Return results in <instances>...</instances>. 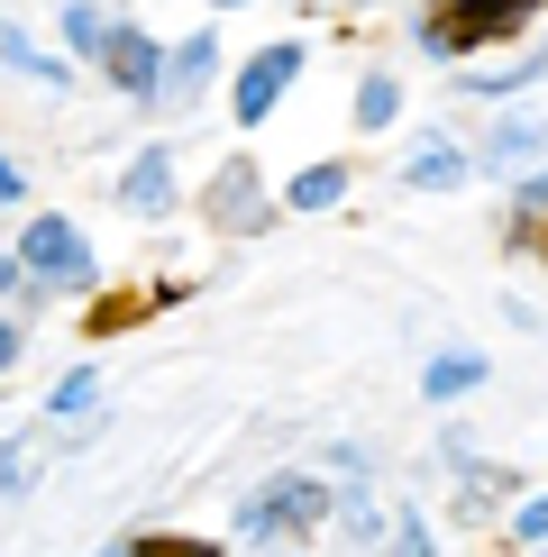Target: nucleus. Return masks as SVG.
Segmentation results:
<instances>
[{"label":"nucleus","instance_id":"0eeeda50","mask_svg":"<svg viewBox=\"0 0 548 557\" xmlns=\"http://www.w3.org/2000/svg\"><path fill=\"white\" fill-rule=\"evenodd\" d=\"M120 211H137V220H165V211H174V156H165V147H147V156L120 174Z\"/></svg>","mask_w":548,"mask_h":557},{"label":"nucleus","instance_id":"b1692460","mask_svg":"<svg viewBox=\"0 0 548 557\" xmlns=\"http://www.w3.org/2000/svg\"><path fill=\"white\" fill-rule=\"evenodd\" d=\"M110 557H128V548H110Z\"/></svg>","mask_w":548,"mask_h":557},{"label":"nucleus","instance_id":"20e7f679","mask_svg":"<svg viewBox=\"0 0 548 557\" xmlns=\"http://www.w3.org/2000/svg\"><path fill=\"white\" fill-rule=\"evenodd\" d=\"M211 64H220V37H183L165 55V74H155V110H192L201 83H211Z\"/></svg>","mask_w":548,"mask_h":557},{"label":"nucleus","instance_id":"39448f33","mask_svg":"<svg viewBox=\"0 0 548 557\" xmlns=\"http://www.w3.org/2000/svg\"><path fill=\"white\" fill-rule=\"evenodd\" d=\"M201 211H211V228H265V193H257V165H220L211 174V201H201Z\"/></svg>","mask_w":548,"mask_h":557},{"label":"nucleus","instance_id":"6e6552de","mask_svg":"<svg viewBox=\"0 0 548 557\" xmlns=\"http://www.w3.org/2000/svg\"><path fill=\"white\" fill-rule=\"evenodd\" d=\"M110 83L128 91V101H155V74H165V55H155V37H137V28H110Z\"/></svg>","mask_w":548,"mask_h":557},{"label":"nucleus","instance_id":"f257e3e1","mask_svg":"<svg viewBox=\"0 0 548 557\" xmlns=\"http://www.w3.org/2000/svg\"><path fill=\"white\" fill-rule=\"evenodd\" d=\"M18 284H46V293H91V257H83V228L74 220H55V211H37L28 220V238H18Z\"/></svg>","mask_w":548,"mask_h":557},{"label":"nucleus","instance_id":"4468645a","mask_svg":"<svg viewBox=\"0 0 548 557\" xmlns=\"http://www.w3.org/2000/svg\"><path fill=\"white\" fill-rule=\"evenodd\" d=\"M64 37H74L83 55H110V18L101 10H64Z\"/></svg>","mask_w":548,"mask_h":557},{"label":"nucleus","instance_id":"9b49d317","mask_svg":"<svg viewBox=\"0 0 548 557\" xmlns=\"http://www.w3.org/2000/svg\"><path fill=\"white\" fill-rule=\"evenodd\" d=\"M0 64H18V74H37V83H64V64H55V55H37L18 28H0Z\"/></svg>","mask_w":548,"mask_h":557},{"label":"nucleus","instance_id":"4be33fe9","mask_svg":"<svg viewBox=\"0 0 548 557\" xmlns=\"http://www.w3.org/2000/svg\"><path fill=\"white\" fill-rule=\"evenodd\" d=\"M18 193H28V183H18V165H10V156H0V201H18Z\"/></svg>","mask_w":548,"mask_h":557},{"label":"nucleus","instance_id":"423d86ee","mask_svg":"<svg viewBox=\"0 0 548 557\" xmlns=\"http://www.w3.org/2000/svg\"><path fill=\"white\" fill-rule=\"evenodd\" d=\"M292 74H302V46H265V55H257V64H247V74H238V120H247V128H257V120H265V110H274V101H284V83H292Z\"/></svg>","mask_w":548,"mask_h":557},{"label":"nucleus","instance_id":"f03ea898","mask_svg":"<svg viewBox=\"0 0 548 557\" xmlns=\"http://www.w3.org/2000/svg\"><path fill=\"white\" fill-rule=\"evenodd\" d=\"M512 28H531V0H485V10H439V18H421V46L429 55H457V46H485V37H512Z\"/></svg>","mask_w":548,"mask_h":557},{"label":"nucleus","instance_id":"6ab92c4d","mask_svg":"<svg viewBox=\"0 0 548 557\" xmlns=\"http://www.w3.org/2000/svg\"><path fill=\"white\" fill-rule=\"evenodd\" d=\"M338 521H348L357 540H375V503H365V494H348V503H338Z\"/></svg>","mask_w":548,"mask_h":557},{"label":"nucleus","instance_id":"7ed1b4c3","mask_svg":"<svg viewBox=\"0 0 548 557\" xmlns=\"http://www.w3.org/2000/svg\"><path fill=\"white\" fill-rule=\"evenodd\" d=\"M320 512H329V484H311V475H284L274 494H247L238 530H247V540H274V530H302V521H320Z\"/></svg>","mask_w":548,"mask_h":557},{"label":"nucleus","instance_id":"dca6fc26","mask_svg":"<svg viewBox=\"0 0 548 557\" xmlns=\"http://www.w3.org/2000/svg\"><path fill=\"white\" fill-rule=\"evenodd\" d=\"M475 384V357H448V366H429V393H466Z\"/></svg>","mask_w":548,"mask_h":557},{"label":"nucleus","instance_id":"a211bd4d","mask_svg":"<svg viewBox=\"0 0 548 557\" xmlns=\"http://www.w3.org/2000/svg\"><path fill=\"white\" fill-rule=\"evenodd\" d=\"M394 557H429V530H421V521H411V512L394 521Z\"/></svg>","mask_w":548,"mask_h":557},{"label":"nucleus","instance_id":"f8f14e48","mask_svg":"<svg viewBox=\"0 0 548 557\" xmlns=\"http://www.w3.org/2000/svg\"><path fill=\"white\" fill-rule=\"evenodd\" d=\"M91 403H101V375H91V366L55 384V421H91Z\"/></svg>","mask_w":548,"mask_h":557},{"label":"nucleus","instance_id":"ddd939ff","mask_svg":"<svg viewBox=\"0 0 548 557\" xmlns=\"http://www.w3.org/2000/svg\"><path fill=\"white\" fill-rule=\"evenodd\" d=\"M411 183H421V193H448V183H466V156H448V147H429L421 165H411Z\"/></svg>","mask_w":548,"mask_h":557},{"label":"nucleus","instance_id":"5701e85b","mask_svg":"<svg viewBox=\"0 0 548 557\" xmlns=\"http://www.w3.org/2000/svg\"><path fill=\"white\" fill-rule=\"evenodd\" d=\"M0 293H18V257H0Z\"/></svg>","mask_w":548,"mask_h":557},{"label":"nucleus","instance_id":"1a4fd4ad","mask_svg":"<svg viewBox=\"0 0 548 557\" xmlns=\"http://www.w3.org/2000/svg\"><path fill=\"white\" fill-rule=\"evenodd\" d=\"M338 193H348V174H338V165H311V174H292V211H329Z\"/></svg>","mask_w":548,"mask_h":557},{"label":"nucleus","instance_id":"9d476101","mask_svg":"<svg viewBox=\"0 0 548 557\" xmlns=\"http://www.w3.org/2000/svg\"><path fill=\"white\" fill-rule=\"evenodd\" d=\"M394 110H402L394 74H365V83H357V128H384V120H394Z\"/></svg>","mask_w":548,"mask_h":557},{"label":"nucleus","instance_id":"412c9836","mask_svg":"<svg viewBox=\"0 0 548 557\" xmlns=\"http://www.w3.org/2000/svg\"><path fill=\"white\" fill-rule=\"evenodd\" d=\"M18 366V320H0V375Z\"/></svg>","mask_w":548,"mask_h":557},{"label":"nucleus","instance_id":"f3484780","mask_svg":"<svg viewBox=\"0 0 548 557\" xmlns=\"http://www.w3.org/2000/svg\"><path fill=\"white\" fill-rule=\"evenodd\" d=\"M18 484H28V438H10V448H0V494H18Z\"/></svg>","mask_w":548,"mask_h":557},{"label":"nucleus","instance_id":"aec40b11","mask_svg":"<svg viewBox=\"0 0 548 557\" xmlns=\"http://www.w3.org/2000/svg\"><path fill=\"white\" fill-rule=\"evenodd\" d=\"M512 530H521V540H548V503H521V521H512Z\"/></svg>","mask_w":548,"mask_h":557},{"label":"nucleus","instance_id":"2eb2a0df","mask_svg":"<svg viewBox=\"0 0 548 557\" xmlns=\"http://www.w3.org/2000/svg\"><path fill=\"white\" fill-rule=\"evenodd\" d=\"M128 557H211V548H201V540H174V530H155V540H137Z\"/></svg>","mask_w":548,"mask_h":557}]
</instances>
